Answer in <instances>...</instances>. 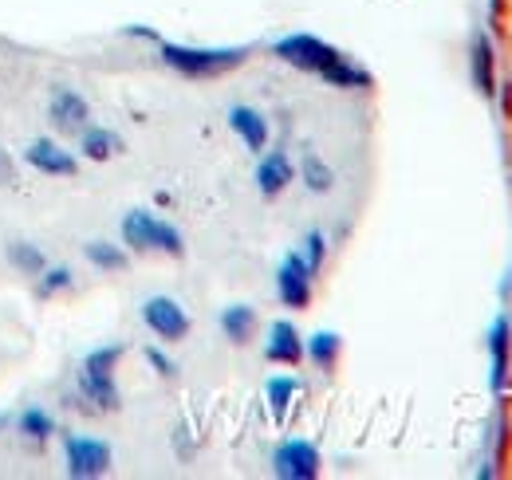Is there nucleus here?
<instances>
[{
    "mask_svg": "<svg viewBox=\"0 0 512 480\" xmlns=\"http://www.w3.org/2000/svg\"><path fill=\"white\" fill-rule=\"evenodd\" d=\"M304 260H308V268H312V272H320V264H323V233H308V240H304Z\"/></svg>",
    "mask_w": 512,
    "mask_h": 480,
    "instance_id": "393cba45",
    "label": "nucleus"
},
{
    "mask_svg": "<svg viewBox=\"0 0 512 480\" xmlns=\"http://www.w3.org/2000/svg\"><path fill=\"white\" fill-rule=\"evenodd\" d=\"M16 433L28 437V441H36V445H44V441L56 437V418H52L44 406H28V410L16 418Z\"/></svg>",
    "mask_w": 512,
    "mask_h": 480,
    "instance_id": "4468645a",
    "label": "nucleus"
},
{
    "mask_svg": "<svg viewBox=\"0 0 512 480\" xmlns=\"http://www.w3.org/2000/svg\"><path fill=\"white\" fill-rule=\"evenodd\" d=\"M48 115H52V126L60 130V134H83L87 126H91V107H87V99L79 95V91H71V87H52V99H48Z\"/></svg>",
    "mask_w": 512,
    "mask_h": 480,
    "instance_id": "0eeeda50",
    "label": "nucleus"
},
{
    "mask_svg": "<svg viewBox=\"0 0 512 480\" xmlns=\"http://www.w3.org/2000/svg\"><path fill=\"white\" fill-rule=\"evenodd\" d=\"M253 327H256V311L249 307V303H233V307H225V315H221V331H225L233 343H249Z\"/></svg>",
    "mask_w": 512,
    "mask_h": 480,
    "instance_id": "2eb2a0df",
    "label": "nucleus"
},
{
    "mask_svg": "<svg viewBox=\"0 0 512 480\" xmlns=\"http://www.w3.org/2000/svg\"><path fill=\"white\" fill-rule=\"evenodd\" d=\"M256 181H260V193L264 197H276L288 181H292V162H288V154H268L264 162H260V170H256Z\"/></svg>",
    "mask_w": 512,
    "mask_h": 480,
    "instance_id": "ddd939ff",
    "label": "nucleus"
},
{
    "mask_svg": "<svg viewBox=\"0 0 512 480\" xmlns=\"http://www.w3.org/2000/svg\"><path fill=\"white\" fill-rule=\"evenodd\" d=\"M83 256H87L99 272H123V268H127V252H123L119 244H107V240L83 244Z\"/></svg>",
    "mask_w": 512,
    "mask_h": 480,
    "instance_id": "dca6fc26",
    "label": "nucleus"
},
{
    "mask_svg": "<svg viewBox=\"0 0 512 480\" xmlns=\"http://www.w3.org/2000/svg\"><path fill=\"white\" fill-rule=\"evenodd\" d=\"M64 457H67V477H75V480L103 477V473L111 469V445H107V441H99V437L67 433Z\"/></svg>",
    "mask_w": 512,
    "mask_h": 480,
    "instance_id": "20e7f679",
    "label": "nucleus"
},
{
    "mask_svg": "<svg viewBox=\"0 0 512 480\" xmlns=\"http://www.w3.org/2000/svg\"><path fill=\"white\" fill-rule=\"evenodd\" d=\"M142 323L162 339V343H178L190 335V315L182 311V303L170 296H150L142 303Z\"/></svg>",
    "mask_w": 512,
    "mask_h": 480,
    "instance_id": "39448f33",
    "label": "nucleus"
},
{
    "mask_svg": "<svg viewBox=\"0 0 512 480\" xmlns=\"http://www.w3.org/2000/svg\"><path fill=\"white\" fill-rule=\"evenodd\" d=\"M123 359V347L115 343V347H99V351H91L87 359H83V374H99V378H115V366Z\"/></svg>",
    "mask_w": 512,
    "mask_h": 480,
    "instance_id": "6ab92c4d",
    "label": "nucleus"
},
{
    "mask_svg": "<svg viewBox=\"0 0 512 480\" xmlns=\"http://www.w3.org/2000/svg\"><path fill=\"white\" fill-rule=\"evenodd\" d=\"M264 359L268 362H284V366H300L304 359V343H300V331L292 323H272L268 327V347H264Z\"/></svg>",
    "mask_w": 512,
    "mask_h": 480,
    "instance_id": "9d476101",
    "label": "nucleus"
},
{
    "mask_svg": "<svg viewBox=\"0 0 512 480\" xmlns=\"http://www.w3.org/2000/svg\"><path fill=\"white\" fill-rule=\"evenodd\" d=\"M71 284H75V276H71L67 268H44V272L36 276V296H40V300H56Z\"/></svg>",
    "mask_w": 512,
    "mask_h": 480,
    "instance_id": "412c9836",
    "label": "nucleus"
},
{
    "mask_svg": "<svg viewBox=\"0 0 512 480\" xmlns=\"http://www.w3.org/2000/svg\"><path fill=\"white\" fill-rule=\"evenodd\" d=\"M505 366H509V323L497 319V327H493V386L505 382Z\"/></svg>",
    "mask_w": 512,
    "mask_h": 480,
    "instance_id": "5701e85b",
    "label": "nucleus"
},
{
    "mask_svg": "<svg viewBox=\"0 0 512 480\" xmlns=\"http://www.w3.org/2000/svg\"><path fill=\"white\" fill-rule=\"evenodd\" d=\"M123 240L134 252H166V256H182L186 244H182V233L166 221H158L154 213L146 209H134L123 217Z\"/></svg>",
    "mask_w": 512,
    "mask_h": 480,
    "instance_id": "7ed1b4c3",
    "label": "nucleus"
},
{
    "mask_svg": "<svg viewBox=\"0 0 512 480\" xmlns=\"http://www.w3.org/2000/svg\"><path fill=\"white\" fill-rule=\"evenodd\" d=\"M8 178H12V158H8L4 150H0V185H4Z\"/></svg>",
    "mask_w": 512,
    "mask_h": 480,
    "instance_id": "bb28decb",
    "label": "nucleus"
},
{
    "mask_svg": "<svg viewBox=\"0 0 512 480\" xmlns=\"http://www.w3.org/2000/svg\"><path fill=\"white\" fill-rule=\"evenodd\" d=\"M146 359H150V366H154V370H158L162 378H174V374H178V366L166 359L162 351H154V347H146Z\"/></svg>",
    "mask_w": 512,
    "mask_h": 480,
    "instance_id": "a878e982",
    "label": "nucleus"
},
{
    "mask_svg": "<svg viewBox=\"0 0 512 480\" xmlns=\"http://www.w3.org/2000/svg\"><path fill=\"white\" fill-rule=\"evenodd\" d=\"M249 48H182V44H162V60L182 75H221L229 67H241Z\"/></svg>",
    "mask_w": 512,
    "mask_h": 480,
    "instance_id": "f03ea898",
    "label": "nucleus"
},
{
    "mask_svg": "<svg viewBox=\"0 0 512 480\" xmlns=\"http://www.w3.org/2000/svg\"><path fill=\"white\" fill-rule=\"evenodd\" d=\"M79 150H83V158H91V162H107L111 154H119V150H123V142H119V134H115V130L87 126V130L79 134Z\"/></svg>",
    "mask_w": 512,
    "mask_h": 480,
    "instance_id": "f8f14e48",
    "label": "nucleus"
},
{
    "mask_svg": "<svg viewBox=\"0 0 512 480\" xmlns=\"http://www.w3.org/2000/svg\"><path fill=\"white\" fill-rule=\"evenodd\" d=\"M8 264H16L24 276H40L48 268V256L36 244H28V240H12L8 244Z\"/></svg>",
    "mask_w": 512,
    "mask_h": 480,
    "instance_id": "f3484780",
    "label": "nucleus"
},
{
    "mask_svg": "<svg viewBox=\"0 0 512 480\" xmlns=\"http://www.w3.org/2000/svg\"><path fill=\"white\" fill-rule=\"evenodd\" d=\"M296 394H300V382H296V378H288V374H284V378H268V406H272V418H284Z\"/></svg>",
    "mask_w": 512,
    "mask_h": 480,
    "instance_id": "a211bd4d",
    "label": "nucleus"
},
{
    "mask_svg": "<svg viewBox=\"0 0 512 480\" xmlns=\"http://www.w3.org/2000/svg\"><path fill=\"white\" fill-rule=\"evenodd\" d=\"M312 268H308V260L300 256V252H292L284 264H280V272H276V292H280V300L284 307H308L312 303Z\"/></svg>",
    "mask_w": 512,
    "mask_h": 480,
    "instance_id": "423d86ee",
    "label": "nucleus"
},
{
    "mask_svg": "<svg viewBox=\"0 0 512 480\" xmlns=\"http://www.w3.org/2000/svg\"><path fill=\"white\" fill-rule=\"evenodd\" d=\"M308 355H312V362H316L320 370H331L335 359H339V335H335V331H320V335H312Z\"/></svg>",
    "mask_w": 512,
    "mask_h": 480,
    "instance_id": "4be33fe9",
    "label": "nucleus"
},
{
    "mask_svg": "<svg viewBox=\"0 0 512 480\" xmlns=\"http://www.w3.org/2000/svg\"><path fill=\"white\" fill-rule=\"evenodd\" d=\"M24 162L36 170V174H48V178H71L79 170V162L67 154L64 146L48 142V138H36L28 150H24Z\"/></svg>",
    "mask_w": 512,
    "mask_h": 480,
    "instance_id": "1a4fd4ad",
    "label": "nucleus"
},
{
    "mask_svg": "<svg viewBox=\"0 0 512 480\" xmlns=\"http://www.w3.org/2000/svg\"><path fill=\"white\" fill-rule=\"evenodd\" d=\"M304 181H308V189H316V193H327L331 189V181H335V174L327 170L320 162V154H304Z\"/></svg>",
    "mask_w": 512,
    "mask_h": 480,
    "instance_id": "b1692460",
    "label": "nucleus"
},
{
    "mask_svg": "<svg viewBox=\"0 0 512 480\" xmlns=\"http://www.w3.org/2000/svg\"><path fill=\"white\" fill-rule=\"evenodd\" d=\"M473 75H477V87L485 95H493V48L485 36H477V44H473Z\"/></svg>",
    "mask_w": 512,
    "mask_h": 480,
    "instance_id": "aec40b11",
    "label": "nucleus"
},
{
    "mask_svg": "<svg viewBox=\"0 0 512 480\" xmlns=\"http://www.w3.org/2000/svg\"><path fill=\"white\" fill-rule=\"evenodd\" d=\"M276 465V477L284 480H312L320 477V453L312 441H284L272 457Z\"/></svg>",
    "mask_w": 512,
    "mask_h": 480,
    "instance_id": "6e6552de",
    "label": "nucleus"
},
{
    "mask_svg": "<svg viewBox=\"0 0 512 480\" xmlns=\"http://www.w3.org/2000/svg\"><path fill=\"white\" fill-rule=\"evenodd\" d=\"M276 56L284 63H292V67H300V71H316L331 87H351V91L355 87H371V75L359 63H351L339 48L323 44L316 36H288V40L276 44Z\"/></svg>",
    "mask_w": 512,
    "mask_h": 480,
    "instance_id": "f257e3e1",
    "label": "nucleus"
},
{
    "mask_svg": "<svg viewBox=\"0 0 512 480\" xmlns=\"http://www.w3.org/2000/svg\"><path fill=\"white\" fill-rule=\"evenodd\" d=\"M229 126L245 138V146H249L253 154H260V150L268 146V119H264L260 111H253V107H233V111H229Z\"/></svg>",
    "mask_w": 512,
    "mask_h": 480,
    "instance_id": "9b49d317",
    "label": "nucleus"
}]
</instances>
